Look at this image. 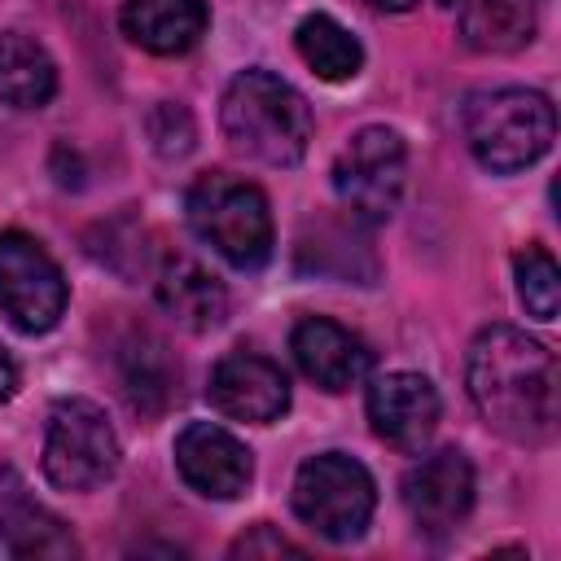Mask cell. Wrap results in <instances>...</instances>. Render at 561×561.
Returning <instances> with one entry per match:
<instances>
[{"label":"cell","mask_w":561,"mask_h":561,"mask_svg":"<svg viewBox=\"0 0 561 561\" xmlns=\"http://www.w3.org/2000/svg\"><path fill=\"white\" fill-rule=\"evenodd\" d=\"M465 140L478 167L491 175H513L535 167L557 136V110L535 88H486L465 101Z\"/></svg>","instance_id":"277c9868"},{"label":"cell","mask_w":561,"mask_h":561,"mask_svg":"<svg viewBox=\"0 0 561 561\" xmlns=\"http://www.w3.org/2000/svg\"><path fill=\"white\" fill-rule=\"evenodd\" d=\"M289 351L302 368L307 381H316L320 390H351L373 373V351L359 333H351L346 324L329 320V316H307L294 324L289 333Z\"/></svg>","instance_id":"4fadbf2b"},{"label":"cell","mask_w":561,"mask_h":561,"mask_svg":"<svg viewBox=\"0 0 561 561\" xmlns=\"http://www.w3.org/2000/svg\"><path fill=\"white\" fill-rule=\"evenodd\" d=\"M175 469L206 500H237L254 478L250 447L215 421H188L175 434Z\"/></svg>","instance_id":"7c38bea8"},{"label":"cell","mask_w":561,"mask_h":561,"mask_svg":"<svg viewBox=\"0 0 561 561\" xmlns=\"http://www.w3.org/2000/svg\"><path fill=\"white\" fill-rule=\"evenodd\" d=\"M70 302L57 259L18 228L0 232V311L18 333H48Z\"/></svg>","instance_id":"ba28073f"},{"label":"cell","mask_w":561,"mask_h":561,"mask_svg":"<svg viewBox=\"0 0 561 561\" xmlns=\"http://www.w3.org/2000/svg\"><path fill=\"white\" fill-rule=\"evenodd\" d=\"M294 513L329 543H351L368 530L377 508L373 473L346 451H320L294 473Z\"/></svg>","instance_id":"5b68a950"},{"label":"cell","mask_w":561,"mask_h":561,"mask_svg":"<svg viewBox=\"0 0 561 561\" xmlns=\"http://www.w3.org/2000/svg\"><path fill=\"white\" fill-rule=\"evenodd\" d=\"M294 48L324 83H346L364 70V44L333 13H307L294 31Z\"/></svg>","instance_id":"d6986e66"},{"label":"cell","mask_w":561,"mask_h":561,"mask_svg":"<svg viewBox=\"0 0 561 561\" xmlns=\"http://www.w3.org/2000/svg\"><path fill=\"white\" fill-rule=\"evenodd\" d=\"M175 377L180 373H175L167 346L149 329H131L118 342V386H123V394L136 412H145V416L162 412V403L171 399Z\"/></svg>","instance_id":"ac0fdd59"},{"label":"cell","mask_w":561,"mask_h":561,"mask_svg":"<svg viewBox=\"0 0 561 561\" xmlns=\"http://www.w3.org/2000/svg\"><path fill=\"white\" fill-rule=\"evenodd\" d=\"M118 26L136 48L153 57H180L206 35L210 9L206 0H123Z\"/></svg>","instance_id":"9a60e30c"},{"label":"cell","mask_w":561,"mask_h":561,"mask_svg":"<svg viewBox=\"0 0 561 561\" xmlns=\"http://www.w3.org/2000/svg\"><path fill=\"white\" fill-rule=\"evenodd\" d=\"M228 552H232V557H302V548L289 543V539H285L276 526H267V522H254Z\"/></svg>","instance_id":"603a6c76"},{"label":"cell","mask_w":561,"mask_h":561,"mask_svg":"<svg viewBox=\"0 0 561 561\" xmlns=\"http://www.w3.org/2000/svg\"><path fill=\"white\" fill-rule=\"evenodd\" d=\"M465 386L478 416L508 443L543 447L561 421V368L557 355L513 324H486L469 342Z\"/></svg>","instance_id":"6da1fadb"},{"label":"cell","mask_w":561,"mask_h":561,"mask_svg":"<svg viewBox=\"0 0 561 561\" xmlns=\"http://www.w3.org/2000/svg\"><path fill=\"white\" fill-rule=\"evenodd\" d=\"M364 408H368L373 434L381 443H390L394 451H421L434 438L438 416H443L434 381L421 373H408V368L373 377Z\"/></svg>","instance_id":"8fae6325"},{"label":"cell","mask_w":561,"mask_h":561,"mask_svg":"<svg viewBox=\"0 0 561 561\" xmlns=\"http://www.w3.org/2000/svg\"><path fill=\"white\" fill-rule=\"evenodd\" d=\"M184 219L193 237L206 241L237 272H254L272 259V245H276L272 206L263 188L241 175H228V171L197 175L184 193Z\"/></svg>","instance_id":"3957f363"},{"label":"cell","mask_w":561,"mask_h":561,"mask_svg":"<svg viewBox=\"0 0 561 561\" xmlns=\"http://www.w3.org/2000/svg\"><path fill=\"white\" fill-rule=\"evenodd\" d=\"M460 35L478 53H517L535 39V4H522V0H460Z\"/></svg>","instance_id":"ffe728a7"},{"label":"cell","mask_w":561,"mask_h":561,"mask_svg":"<svg viewBox=\"0 0 561 561\" xmlns=\"http://www.w3.org/2000/svg\"><path fill=\"white\" fill-rule=\"evenodd\" d=\"M377 13H408V9H416L421 0H368Z\"/></svg>","instance_id":"d4e9b609"},{"label":"cell","mask_w":561,"mask_h":561,"mask_svg":"<svg viewBox=\"0 0 561 561\" xmlns=\"http://www.w3.org/2000/svg\"><path fill=\"white\" fill-rule=\"evenodd\" d=\"M399 500L412 517V526L421 535H447L456 530L469 508H473V465L460 447H443L421 456L403 482H399Z\"/></svg>","instance_id":"9c48e42d"},{"label":"cell","mask_w":561,"mask_h":561,"mask_svg":"<svg viewBox=\"0 0 561 561\" xmlns=\"http://www.w3.org/2000/svg\"><path fill=\"white\" fill-rule=\"evenodd\" d=\"M0 543L13 557H75L79 543L61 517L35 504L22 486L0 491Z\"/></svg>","instance_id":"2e32d148"},{"label":"cell","mask_w":561,"mask_h":561,"mask_svg":"<svg viewBox=\"0 0 561 561\" xmlns=\"http://www.w3.org/2000/svg\"><path fill=\"white\" fill-rule=\"evenodd\" d=\"M513 280H517V302L526 307L530 320L548 324L561 311V267L543 245H526L513 254Z\"/></svg>","instance_id":"44dd1931"},{"label":"cell","mask_w":561,"mask_h":561,"mask_svg":"<svg viewBox=\"0 0 561 561\" xmlns=\"http://www.w3.org/2000/svg\"><path fill=\"white\" fill-rule=\"evenodd\" d=\"M403 180H408V145L394 127H359L337 162H333V193L342 202V210L355 224H386L403 197Z\"/></svg>","instance_id":"8992f818"},{"label":"cell","mask_w":561,"mask_h":561,"mask_svg":"<svg viewBox=\"0 0 561 561\" xmlns=\"http://www.w3.org/2000/svg\"><path fill=\"white\" fill-rule=\"evenodd\" d=\"M219 127L228 145L263 167H298L311 149L316 118L307 96L272 70H241L224 88Z\"/></svg>","instance_id":"7a4b0ae2"},{"label":"cell","mask_w":561,"mask_h":561,"mask_svg":"<svg viewBox=\"0 0 561 561\" xmlns=\"http://www.w3.org/2000/svg\"><path fill=\"white\" fill-rule=\"evenodd\" d=\"M118 434L92 399H61L44 430V478L57 491H96L118 469Z\"/></svg>","instance_id":"52a82bcc"},{"label":"cell","mask_w":561,"mask_h":561,"mask_svg":"<svg viewBox=\"0 0 561 561\" xmlns=\"http://www.w3.org/2000/svg\"><path fill=\"white\" fill-rule=\"evenodd\" d=\"M206 399L219 416L245 425H272L289 412V377L276 359L259 351H228L206 381Z\"/></svg>","instance_id":"30bf717a"},{"label":"cell","mask_w":561,"mask_h":561,"mask_svg":"<svg viewBox=\"0 0 561 561\" xmlns=\"http://www.w3.org/2000/svg\"><path fill=\"white\" fill-rule=\"evenodd\" d=\"M443 4H460V0H443Z\"/></svg>","instance_id":"484cf974"},{"label":"cell","mask_w":561,"mask_h":561,"mask_svg":"<svg viewBox=\"0 0 561 561\" xmlns=\"http://www.w3.org/2000/svg\"><path fill=\"white\" fill-rule=\"evenodd\" d=\"M522 4H535V0H522Z\"/></svg>","instance_id":"4316f807"},{"label":"cell","mask_w":561,"mask_h":561,"mask_svg":"<svg viewBox=\"0 0 561 561\" xmlns=\"http://www.w3.org/2000/svg\"><path fill=\"white\" fill-rule=\"evenodd\" d=\"M153 294H158V307L180 329H188V333H210L228 316V289H224V280L215 272H206L197 259H188V254L162 259L158 280H153Z\"/></svg>","instance_id":"5bb4252c"},{"label":"cell","mask_w":561,"mask_h":561,"mask_svg":"<svg viewBox=\"0 0 561 561\" xmlns=\"http://www.w3.org/2000/svg\"><path fill=\"white\" fill-rule=\"evenodd\" d=\"M149 136H153V149L162 158H184L193 149V118H188V110L175 105V101H162L149 114Z\"/></svg>","instance_id":"7402d4cb"},{"label":"cell","mask_w":561,"mask_h":561,"mask_svg":"<svg viewBox=\"0 0 561 561\" xmlns=\"http://www.w3.org/2000/svg\"><path fill=\"white\" fill-rule=\"evenodd\" d=\"M18 394V364L9 359V351L0 346V403H9Z\"/></svg>","instance_id":"cb8c5ba5"},{"label":"cell","mask_w":561,"mask_h":561,"mask_svg":"<svg viewBox=\"0 0 561 561\" xmlns=\"http://www.w3.org/2000/svg\"><path fill=\"white\" fill-rule=\"evenodd\" d=\"M57 92V61L26 31L0 35V101L13 110H39Z\"/></svg>","instance_id":"e0dca14e"}]
</instances>
